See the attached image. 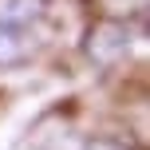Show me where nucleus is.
Segmentation results:
<instances>
[{
    "label": "nucleus",
    "instance_id": "20e7f679",
    "mask_svg": "<svg viewBox=\"0 0 150 150\" xmlns=\"http://www.w3.org/2000/svg\"><path fill=\"white\" fill-rule=\"evenodd\" d=\"M83 150H130L127 142H115V138H95V142H87Z\"/></svg>",
    "mask_w": 150,
    "mask_h": 150
},
{
    "label": "nucleus",
    "instance_id": "f03ea898",
    "mask_svg": "<svg viewBox=\"0 0 150 150\" xmlns=\"http://www.w3.org/2000/svg\"><path fill=\"white\" fill-rule=\"evenodd\" d=\"M32 52H36V40L24 28H4V24H0V63H4V67L32 59Z\"/></svg>",
    "mask_w": 150,
    "mask_h": 150
},
{
    "label": "nucleus",
    "instance_id": "7ed1b4c3",
    "mask_svg": "<svg viewBox=\"0 0 150 150\" xmlns=\"http://www.w3.org/2000/svg\"><path fill=\"white\" fill-rule=\"evenodd\" d=\"M47 0H0V24L4 28H28L44 16Z\"/></svg>",
    "mask_w": 150,
    "mask_h": 150
},
{
    "label": "nucleus",
    "instance_id": "f257e3e1",
    "mask_svg": "<svg viewBox=\"0 0 150 150\" xmlns=\"http://www.w3.org/2000/svg\"><path fill=\"white\" fill-rule=\"evenodd\" d=\"M130 52V28L119 20H103L91 28V40H87V55L95 63H115Z\"/></svg>",
    "mask_w": 150,
    "mask_h": 150
}]
</instances>
